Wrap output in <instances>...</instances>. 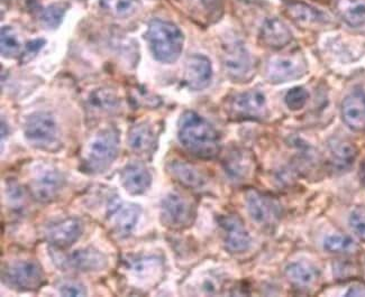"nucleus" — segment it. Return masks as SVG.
Segmentation results:
<instances>
[{
    "instance_id": "nucleus-1",
    "label": "nucleus",
    "mask_w": 365,
    "mask_h": 297,
    "mask_svg": "<svg viewBox=\"0 0 365 297\" xmlns=\"http://www.w3.org/2000/svg\"><path fill=\"white\" fill-rule=\"evenodd\" d=\"M179 140L197 157L210 160L220 153V136L214 127L198 113L187 111L179 121Z\"/></svg>"
},
{
    "instance_id": "nucleus-2",
    "label": "nucleus",
    "mask_w": 365,
    "mask_h": 297,
    "mask_svg": "<svg viewBox=\"0 0 365 297\" xmlns=\"http://www.w3.org/2000/svg\"><path fill=\"white\" fill-rule=\"evenodd\" d=\"M146 37L152 54L162 63H173L182 52L185 38L180 29L173 23L154 19L148 25Z\"/></svg>"
},
{
    "instance_id": "nucleus-3",
    "label": "nucleus",
    "mask_w": 365,
    "mask_h": 297,
    "mask_svg": "<svg viewBox=\"0 0 365 297\" xmlns=\"http://www.w3.org/2000/svg\"><path fill=\"white\" fill-rule=\"evenodd\" d=\"M119 152V132L115 128L103 129L88 142L83 154V169L88 173L106 171L116 161Z\"/></svg>"
},
{
    "instance_id": "nucleus-4",
    "label": "nucleus",
    "mask_w": 365,
    "mask_h": 297,
    "mask_svg": "<svg viewBox=\"0 0 365 297\" xmlns=\"http://www.w3.org/2000/svg\"><path fill=\"white\" fill-rule=\"evenodd\" d=\"M24 135L29 144L38 150L56 152L60 136L56 119L48 113H35L25 121Z\"/></svg>"
},
{
    "instance_id": "nucleus-5",
    "label": "nucleus",
    "mask_w": 365,
    "mask_h": 297,
    "mask_svg": "<svg viewBox=\"0 0 365 297\" xmlns=\"http://www.w3.org/2000/svg\"><path fill=\"white\" fill-rule=\"evenodd\" d=\"M3 281L11 288L29 292L42 286L44 275L36 261L21 259L6 266L3 271Z\"/></svg>"
},
{
    "instance_id": "nucleus-6",
    "label": "nucleus",
    "mask_w": 365,
    "mask_h": 297,
    "mask_svg": "<svg viewBox=\"0 0 365 297\" xmlns=\"http://www.w3.org/2000/svg\"><path fill=\"white\" fill-rule=\"evenodd\" d=\"M195 218V205L181 194L171 193L162 202V222L170 229H185L193 224Z\"/></svg>"
},
{
    "instance_id": "nucleus-7",
    "label": "nucleus",
    "mask_w": 365,
    "mask_h": 297,
    "mask_svg": "<svg viewBox=\"0 0 365 297\" xmlns=\"http://www.w3.org/2000/svg\"><path fill=\"white\" fill-rule=\"evenodd\" d=\"M140 212L138 204L113 197L107 205V221L119 237H128L138 224Z\"/></svg>"
},
{
    "instance_id": "nucleus-8",
    "label": "nucleus",
    "mask_w": 365,
    "mask_h": 297,
    "mask_svg": "<svg viewBox=\"0 0 365 297\" xmlns=\"http://www.w3.org/2000/svg\"><path fill=\"white\" fill-rule=\"evenodd\" d=\"M162 261L153 256H130L125 259V271L133 284L152 286L161 277Z\"/></svg>"
},
{
    "instance_id": "nucleus-9",
    "label": "nucleus",
    "mask_w": 365,
    "mask_h": 297,
    "mask_svg": "<svg viewBox=\"0 0 365 297\" xmlns=\"http://www.w3.org/2000/svg\"><path fill=\"white\" fill-rule=\"evenodd\" d=\"M53 259L58 267L68 271L91 273L103 271L107 267L106 256L93 248L74 250L66 255H60L58 258L53 256Z\"/></svg>"
},
{
    "instance_id": "nucleus-10",
    "label": "nucleus",
    "mask_w": 365,
    "mask_h": 297,
    "mask_svg": "<svg viewBox=\"0 0 365 297\" xmlns=\"http://www.w3.org/2000/svg\"><path fill=\"white\" fill-rule=\"evenodd\" d=\"M228 111L230 116L241 120H261L267 115V100L263 93L251 90L232 98Z\"/></svg>"
},
{
    "instance_id": "nucleus-11",
    "label": "nucleus",
    "mask_w": 365,
    "mask_h": 297,
    "mask_svg": "<svg viewBox=\"0 0 365 297\" xmlns=\"http://www.w3.org/2000/svg\"><path fill=\"white\" fill-rule=\"evenodd\" d=\"M245 199L250 216L257 224L271 226L278 222L281 216V207L275 199L257 189H249Z\"/></svg>"
},
{
    "instance_id": "nucleus-12",
    "label": "nucleus",
    "mask_w": 365,
    "mask_h": 297,
    "mask_svg": "<svg viewBox=\"0 0 365 297\" xmlns=\"http://www.w3.org/2000/svg\"><path fill=\"white\" fill-rule=\"evenodd\" d=\"M64 183L66 179L61 172L48 167L35 174V177L29 183V189L35 200L48 203L58 197L63 189Z\"/></svg>"
},
{
    "instance_id": "nucleus-13",
    "label": "nucleus",
    "mask_w": 365,
    "mask_h": 297,
    "mask_svg": "<svg viewBox=\"0 0 365 297\" xmlns=\"http://www.w3.org/2000/svg\"><path fill=\"white\" fill-rule=\"evenodd\" d=\"M83 232V224L78 218H68L51 224L46 230V239L56 249H68L79 240Z\"/></svg>"
},
{
    "instance_id": "nucleus-14",
    "label": "nucleus",
    "mask_w": 365,
    "mask_h": 297,
    "mask_svg": "<svg viewBox=\"0 0 365 297\" xmlns=\"http://www.w3.org/2000/svg\"><path fill=\"white\" fill-rule=\"evenodd\" d=\"M304 73H306V62L300 54L274 58L267 64V79L274 83L299 79Z\"/></svg>"
},
{
    "instance_id": "nucleus-15",
    "label": "nucleus",
    "mask_w": 365,
    "mask_h": 297,
    "mask_svg": "<svg viewBox=\"0 0 365 297\" xmlns=\"http://www.w3.org/2000/svg\"><path fill=\"white\" fill-rule=\"evenodd\" d=\"M218 222L224 232L226 249L233 254L245 253L251 245V238L243 221L235 214H228L220 217Z\"/></svg>"
},
{
    "instance_id": "nucleus-16",
    "label": "nucleus",
    "mask_w": 365,
    "mask_h": 297,
    "mask_svg": "<svg viewBox=\"0 0 365 297\" xmlns=\"http://www.w3.org/2000/svg\"><path fill=\"white\" fill-rule=\"evenodd\" d=\"M224 66L228 75L236 81H243L252 72V61L247 48L241 44H232L224 54Z\"/></svg>"
},
{
    "instance_id": "nucleus-17",
    "label": "nucleus",
    "mask_w": 365,
    "mask_h": 297,
    "mask_svg": "<svg viewBox=\"0 0 365 297\" xmlns=\"http://www.w3.org/2000/svg\"><path fill=\"white\" fill-rule=\"evenodd\" d=\"M212 78V68L210 61L204 56L195 54L187 60L185 63V83L195 91L206 89L210 85Z\"/></svg>"
},
{
    "instance_id": "nucleus-18",
    "label": "nucleus",
    "mask_w": 365,
    "mask_h": 297,
    "mask_svg": "<svg viewBox=\"0 0 365 297\" xmlns=\"http://www.w3.org/2000/svg\"><path fill=\"white\" fill-rule=\"evenodd\" d=\"M341 116L345 124L354 130L365 129V93L355 90L347 95L341 105Z\"/></svg>"
},
{
    "instance_id": "nucleus-19",
    "label": "nucleus",
    "mask_w": 365,
    "mask_h": 297,
    "mask_svg": "<svg viewBox=\"0 0 365 297\" xmlns=\"http://www.w3.org/2000/svg\"><path fill=\"white\" fill-rule=\"evenodd\" d=\"M122 184L130 194H143L152 182L151 173L140 163H130L125 166L120 174Z\"/></svg>"
},
{
    "instance_id": "nucleus-20",
    "label": "nucleus",
    "mask_w": 365,
    "mask_h": 297,
    "mask_svg": "<svg viewBox=\"0 0 365 297\" xmlns=\"http://www.w3.org/2000/svg\"><path fill=\"white\" fill-rule=\"evenodd\" d=\"M259 38L267 48L280 50L292 42V34L282 21L271 19L263 24Z\"/></svg>"
},
{
    "instance_id": "nucleus-21",
    "label": "nucleus",
    "mask_w": 365,
    "mask_h": 297,
    "mask_svg": "<svg viewBox=\"0 0 365 297\" xmlns=\"http://www.w3.org/2000/svg\"><path fill=\"white\" fill-rule=\"evenodd\" d=\"M169 172L181 185L192 189H201L206 185V177L196 166L187 162L173 161L170 163Z\"/></svg>"
},
{
    "instance_id": "nucleus-22",
    "label": "nucleus",
    "mask_w": 365,
    "mask_h": 297,
    "mask_svg": "<svg viewBox=\"0 0 365 297\" xmlns=\"http://www.w3.org/2000/svg\"><path fill=\"white\" fill-rule=\"evenodd\" d=\"M286 14L292 21L300 24H323L329 21V16L324 11L304 3V1H288L286 4Z\"/></svg>"
},
{
    "instance_id": "nucleus-23",
    "label": "nucleus",
    "mask_w": 365,
    "mask_h": 297,
    "mask_svg": "<svg viewBox=\"0 0 365 297\" xmlns=\"http://www.w3.org/2000/svg\"><path fill=\"white\" fill-rule=\"evenodd\" d=\"M128 146L136 154H150L156 145V135L148 124H138L133 127L128 137Z\"/></svg>"
},
{
    "instance_id": "nucleus-24",
    "label": "nucleus",
    "mask_w": 365,
    "mask_h": 297,
    "mask_svg": "<svg viewBox=\"0 0 365 297\" xmlns=\"http://www.w3.org/2000/svg\"><path fill=\"white\" fill-rule=\"evenodd\" d=\"M222 165L230 179L244 181L251 172L252 162L247 153L242 150H232L226 155Z\"/></svg>"
},
{
    "instance_id": "nucleus-25",
    "label": "nucleus",
    "mask_w": 365,
    "mask_h": 297,
    "mask_svg": "<svg viewBox=\"0 0 365 297\" xmlns=\"http://www.w3.org/2000/svg\"><path fill=\"white\" fill-rule=\"evenodd\" d=\"M335 9L349 26L360 27L365 24V4L360 0H335Z\"/></svg>"
},
{
    "instance_id": "nucleus-26",
    "label": "nucleus",
    "mask_w": 365,
    "mask_h": 297,
    "mask_svg": "<svg viewBox=\"0 0 365 297\" xmlns=\"http://www.w3.org/2000/svg\"><path fill=\"white\" fill-rule=\"evenodd\" d=\"M356 148L347 142H335L331 144V160L333 165L339 170H345L354 163Z\"/></svg>"
},
{
    "instance_id": "nucleus-27",
    "label": "nucleus",
    "mask_w": 365,
    "mask_h": 297,
    "mask_svg": "<svg viewBox=\"0 0 365 297\" xmlns=\"http://www.w3.org/2000/svg\"><path fill=\"white\" fill-rule=\"evenodd\" d=\"M286 275L289 281L299 286H308L318 277L317 271L306 263L290 264L286 269Z\"/></svg>"
},
{
    "instance_id": "nucleus-28",
    "label": "nucleus",
    "mask_w": 365,
    "mask_h": 297,
    "mask_svg": "<svg viewBox=\"0 0 365 297\" xmlns=\"http://www.w3.org/2000/svg\"><path fill=\"white\" fill-rule=\"evenodd\" d=\"M91 108L99 113H114L119 107L118 97L114 91L108 89H99L89 98Z\"/></svg>"
},
{
    "instance_id": "nucleus-29",
    "label": "nucleus",
    "mask_w": 365,
    "mask_h": 297,
    "mask_svg": "<svg viewBox=\"0 0 365 297\" xmlns=\"http://www.w3.org/2000/svg\"><path fill=\"white\" fill-rule=\"evenodd\" d=\"M0 48L1 54L5 58H13L19 56L21 52V43L16 33L11 27L4 26L1 28V36H0Z\"/></svg>"
},
{
    "instance_id": "nucleus-30",
    "label": "nucleus",
    "mask_w": 365,
    "mask_h": 297,
    "mask_svg": "<svg viewBox=\"0 0 365 297\" xmlns=\"http://www.w3.org/2000/svg\"><path fill=\"white\" fill-rule=\"evenodd\" d=\"M324 247L329 253L335 254L354 253L357 248L351 238L343 234H333L326 238Z\"/></svg>"
},
{
    "instance_id": "nucleus-31",
    "label": "nucleus",
    "mask_w": 365,
    "mask_h": 297,
    "mask_svg": "<svg viewBox=\"0 0 365 297\" xmlns=\"http://www.w3.org/2000/svg\"><path fill=\"white\" fill-rule=\"evenodd\" d=\"M68 5L66 4H53L46 7L41 15L42 24L48 29H56L60 26L66 15Z\"/></svg>"
},
{
    "instance_id": "nucleus-32",
    "label": "nucleus",
    "mask_w": 365,
    "mask_h": 297,
    "mask_svg": "<svg viewBox=\"0 0 365 297\" xmlns=\"http://www.w3.org/2000/svg\"><path fill=\"white\" fill-rule=\"evenodd\" d=\"M101 7L117 17H128L136 11V0H101Z\"/></svg>"
},
{
    "instance_id": "nucleus-33",
    "label": "nucleus",
    "mask_w": 365,
    "mask_h": 297,
    "mask_svg": "<svg viewBox=\"0 0 365 297\" xmlns=\"http://www.w3.org/2000/svg\"><path fill=\"white\" fill-rule=\"evenodd\" d=\"M309 93L302 87L294 88L286 95V103L292 110H300L307 103Z\"/></svg>"
},
{
    "instance_id": "nucleus-34",
    "label": "nucleus",
    "mask_w": 365,
    "mask_h": 297,
    "mask_svg": "<svg viewBox=\"0 0 365 297\" xmlns=\"http://www.w3.org/2000/svg\"><path fill=\"white\" fill-rule=\"evenodd\" d=\"M349 224L357 237L365 241V208L359 207L351 213Z\"/></svg>"
},
{
    "instance_id": "nucleus-35",
    "label": "nucleus",
    "mask_w": 365,
    "mask_h": 297,
    "mask_svg": "<svg viewBox=\"0 0 365 297\" xmlns=\"http://www.w3.org/2000/svg\"><path fill=\"white\" fill-rule=\"evenodd\" d=\"M58 293L63 296H85L87 294L83 285L74 283V281H66L58 287Z\"/></svg>"
},
{
    "instance_id": "nucleus-36",
    "label": "nucleus",
    "mask_w": 365,
    "mask_h": 297,
    "mask_svg": "<svg viewBox=\"0 0 365 297\" xmlns=\"http://www.w3.org/2000/svg\"><path fill=\"white\" fill-rule=\"evenodd\" d=\"M44 44H46V41L44 40H34L27 43L26 50H25L24 53L25 58L29 56V60H31L43 48Z\"/></svg>"
},
{
    "instance_id": "nucleus-37",
    "label": "nucleus",
    "mask_w": 365,
    "mask_h": 297,
    "mask_svg": "<svg viewBox=\"0 0 365 297\" xmlns=\"http://www.w3.org/2000/svg\"><path fill=\"white\" fill-rule=\"evenodd\" d=\"M346 295H351V296H365V288L364 287H353L351 291L346 293Z\"/></svg>"
},
{
    "instance_id": "nucleus-38",
    "label": "nucleus",
    "mask_w": 365,
    "mask_h": 297,
    "mask_svg": "<svg viewBox=\"0 0 365 297\" xmlns=\"http://www.w3.org/2000/svg\"><path fill=\"white\" fill-rule=\"evenodd\" d=\"M206 6H214L217 0H202Z\"/></svg>"
},
{
    "instance_id": "nucleus-39",
    "label": "nucleus",
    "mask_w": 365,
    "mask_h": 297,
    "mask_svg": "<svg viewBox=\"0 0 365 297\" xmlns=\"http://www.w3.org/2000/svg\"><path fill=\"white\" fill-rule=\"evenodd\" d=\"M363 179H364V182H365V165H364V167H363Z\"/></svg>"
}]
</instances>
